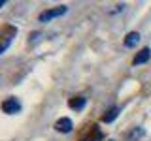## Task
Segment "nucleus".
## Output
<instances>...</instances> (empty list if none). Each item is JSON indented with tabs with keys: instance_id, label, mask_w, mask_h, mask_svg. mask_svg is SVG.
<instances>
[{
	"instance_id": "f257e3e1",
	"label": "nucleus",
	"mask_w": 151,
	"mask_h": 141,
	"mask_svg": "<svg viewBox=\"0 0 151 141\" xmlns=\"http://www.w3.org/2000/svg\"><path fill=\"white\" fill-rule=\"evenodd\" d=\"M66 13V6H57V8H51V9H45V11H42L38 19H40V23H49L51 19L55 17H60Z\"/></svg>"
},
{
	"instance_id": "f03ea898",
	"label": "nucleus",
	"mask_w": 151,
	"mask_h": 141,
	"mask_svg": "<svg viewBox=\"0 0 151 141\" xmlns=\"http://www.w3.org/2000/svg\"><path fill=\"white\" fill-rule=\"evenodd\" d=\"M2 111L8 113V115H13V113H19L21 111V103H19L17 98H6V100L2 102Z\"/></svg>"
},
{
	"instance_id": "7ed1b4c3",
	"label": "nucleus",
	"mask_w": 151,
	"mask_h": 141,
	"mask_svg": "<svg viewBox=\"0 0 151 141\" xmlns=\"http://www.w3.org/2000/svg\"><path fill=\"white\" fill-rule=\"evenodd\" d=\"M74 128V124H72V120L68 119V117H63V119H59L55 122V130L57 132H63V134H68V132H72Z\"/></svg>"
},
{
	"instance_id": "20e7f679",
	"label": "nucleus",
	"mask_w": 151,
	"mask_h": 141,
	"mask_svg": "<svg viewBox=\"0 0 151 141\" xmlns=\"http://www.w3.org/2000/svg\"><path fill=\"white\" fill-rule=\"evenodd\" d=\"M149 58H151V49H149V47H144V49H142L140 53L134 56V60H132V62H134V64H145Z\"/></svg>"
},
{
	"instance_id": "39448f33",
	"label": "nucleus",
	"mask_w": 151,
	"mask_h": 141,
	"mask_svg": "<svg viewBox=\"0 0 151 141\" xmlns=\"http://www.w3.org/2000/svg\"><path fill=\"white\" fill-rule=\"evenodd\" d=\"M85 103H87V100H85L83 96H78V98H70L68 105H70V109H76V111H81L83 107H85Z\"/></svg>"
},
{
	"instance_id": "423d86ee",
	"label": "nucleus",
	"mask_w": 151,
	"mask_h": 141,
	"mask_svg": "<svg viewBox=\"0 0 151 141\" xmlns=\"http://www.w3.org/2000/svg\"><path fill=\"white\" fill-rule=\"evenodd\" d=\"M117 115H119V107H115V105H113L111 109H108L106 113H104L102 120H104V122H113V120L117 119Z\"/></svg>"
},
{
	"instance_id": "0eeeda50",
	"label": "nucleus",
	"mask_w": 151,
	"mask_h": 141,
	"mask_svg": "<svg viewBox=\"0 0 151 141\" xmlns=\"http://www.w3.org/2000/svg\"><path fill=\"white\" fill-rule=\"evenodd\" d=\"M140 41V34L138 32H129L125 38V47H134Z\"/></svg>"
},
{
	"instance_id": "6e6552de",
	"label": "nucleus",
	"mask_w": 151,
	"mask_h": 141,
	"mask_svg": "<svg viewBox=\"0 0 151 141\" xmlns=\"http://www.w3.org/2000/svg\"><path fill=\"white\" fill-rule=\"evenodd\" d=\"M144 134H145V130H144V128H138V130H134V132H132V134H130L129 141H132V139H138V137H142V135H144Z\"/></svg>"
}]
</instances>
